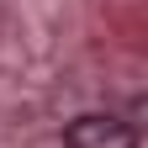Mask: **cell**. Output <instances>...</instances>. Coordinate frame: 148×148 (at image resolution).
Returning <instances> with one entry per match:
<instances>
[{"instance_id": "obj_1", "label": "cell", "mask_w": 148, "mask_h": 148, "mask_svg": "<svg viewBox=\"0 0 148 148\" xmlns=\"http://www.w3.org/2000/svg\"><path fill=\"white\" fill-rule=\"evenodd\" d=\"M64 148H138V132H132L122 116L90 111V116H74V122L64 127Z\"/></svg>"}]
</instances>
